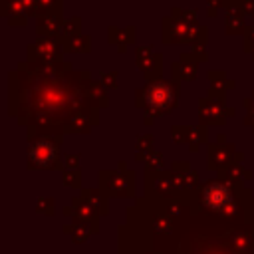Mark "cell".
<instances>
[{"mask_svg":"<svg viewBox=\"0 0 254 254\" xmlns=\"http://www.w3.org/2000/svg\"><path fill=\"white\" fill-rule=\"evenodd\" d=\"M10 113L30 135L87 133L107 105L105 89L69 62H22L10 71Z\"/></svg>","mask_w":254,"mask_h":254,"instance_id":"cell-1","label":"cell"},{"mask_svg":"<svg viewBox=\"0 0 254 254\" xmlns=\"http://www.w3.org/2000/svg\"><path fill=\"white\" fill-rule=\"evenodd\" d=\"M137 105L145 113V121L151 123L159 115L171 113L179 103V81L175 79H147V83L135 91Z\"/></svg>","mask_w":254,"mask_h":254,"instance_id":"cell-2","label":"cell"},{"mask_svg":"<svg viewBox=\"0 0 254 254\" xmlns=\"http://www.w3.org/2000/svg\"><path fill=\"white\" fill-rule=\"evenodd\" d=\"M163 42L165 44H192V46L202 44V46H206L208 30L198 24L171 16V18L163 20Z\"/></svg>","mask_w":254,"mask_h":254,"instance_id":"cell-3","label":"cell"},{"mask_svg":"<svg viewBox=\"0 0 254 254\" xmlns=\"http://www.w3.org/2000/svg\"><path fill=\"white\" fill-rule=\"evenodd\" d=\"M28 161L36 169H52L58 161V139H52L50 135H36L30 137L28 147Z\"/></svg>","mask_w":254,"mask_h":254,"instance_id":"cell-4","label":"cell"},{"mask_svg":"<svg viewBox=\"0 0 254 254\" xmlns=\"http://www.w3.org/2000/svg\"><path fill=\"white\" fill-rule=\"evenodd\" d=\"M64 44L60 38H40L28 46V62H62Z\"/></svg>","mask_w":254,"mask_h":254,"instance_id":"cell-5","label":"cell"},{"mask_svg":"<svg viewBox=\"0 0 254 254\" xmlns=\"http://www.w3.org/2000/svg\"><path fill=\"white\" fill-rule=\"evenodd\" d=\"M226 115H234V109L224 107L222 99L214 97H202L198 101V119L200 123H224Z\"/></svg>","mask_w":254,"mask_h":254,"instance_id":"cell-6","label":"cell"},{"mask_svg":"<svg viewBox=\"0 0 254 254\" xmlns=\"http://www.w3.org/2000/svg\"><path fill=\"white\" fill-rule=\"evenodd\" d=\"M222 8H224V26H226V34H242V32H246L242 2H236V0H222Z\"/></svg>","mask_w":254,"mask_h":254,"instance_id":"cell-7","label":"cell"},{"mask_svg":"<svg viewBox=\"0 0 254 254\" xmlns=\"http://www.w3.org/2000/svg\"><path fill=\"white\" fill-rule=\"evenodd\" d=\"M161 60L163 56L153 52V46L137 48V65L147 73V79H161Z\"/></svg>","mask_w":254,"mask_h":254,"instance_id":"cell-8","label":"cell"},{"mask_svg":"<svg viewBox=\"0 0 254 254\" xmlns=\"http://www.w3.org/2000/svg\"><path fill=\"white\" fill-rule=\"evenodd\" d=\"M198 60L192 54H181L179 62H173L171 71H173V79L175 81H192L196 77V67H198Z\"/></svg>","mask_w":254,"mask_h":254,"instance_id":"cell-9","label":"cell"},{"mask_svg":"<svg viewBox=\"0 0 254 254\" xmlns=\"http://www.w3.org/2000/svg\"><path fill=\"white\" fill-rule=\"evenodd\" d=\"M202 198H204V204L210 206V208H224L230 204L232 200V194L228 190L226 185H220V183H210L204 187L202 190Z\"/></svg>","mask_w":254,"mask_h":254,"instance_id":"cell-10","label":"cell"},{"mask_svg":"<svg viewBox=\"0 0 254 254\" xmlns=\"http://www.w3.org/2000/svg\"><path fill=\"white\" fill-rule=\"evenodd\" d=\"M0 8H2V16L12 26H26L28 12L24 6V0H0Z\"/></svg>","mask_w":254,"mask_h":254,"instance_id":"cell-11","label":"cell"},{"mask_svg":"<svg viewBox=\"0 0 254 254\" xmlns=\"http://www.w3.org/2000/svg\"><path fill=\"white\" fill-rule=\"evenodd\" d=\"M62 26H64L62 16H44V18H38L36 30L42 38H60Z\"/></svg>","mask_w":254,"mask_h":254,"instance_id":"cell-12","label":"cell"},{"mask_svg":"<svg viewBox=\"0 0 254 254\" xmlns=\"http://www.w3.org/2000/svg\"><path fill=\"white\" fill-rule=\"evenodd\" d=\"M109 42L113 46L119 48V52H123L129 44L135 42V28L129 26V28H109Z\"/></svg>","mask_w":254,"mask_h":254,"instance_id":"cell-13","label":"cell"},{"mask_svg":"<svg viewBox=\"0 0 254 254\" xmlns=\"http://www.w3.org/2000/svg\"><path fill=\"white\" fill-rule=\"evenodd\" d=\"M208 77H210V91H208V97H214V99H222V101H224V89L234 87V83L228 81L222 71H210Z\"/></svg>","mask_w":254,"mask_h":254,"instance_id":"cell-14","label":"cell"},{"mask_svg":"<svg viewBox=\"0 0 254 254\" xmlns=\"http://www.w3.org/2000/svg\"><path fill=\"white\" fill-rule=\"evenodd\" d=\"M64 52H89V36H75L69 40H62Z\"/></svg>","mask_w":254,"mask_h":254,"instance_id":"cell-15","label":"cell"},{"mask_svg":"<svg viewBox=\"0 0 254 254\" xmlns=\"http://www.w3.org/2000/svg\"><path fill=\"white\" fill-rule=\"evenodd\" d=\"M79 30H81V20H79V18H71V20L64 22V26H62V34H60V40H69V38L81 36V34H79Z\"/></svg>","mask_w":254,"mask_h":254,"instance_id":"cell-16","label":"cell"},{"mask_svg":"<svg viewBox=\"0 0 254 254\" xmlns=\"http://www.w3.org/2000/svg\"><path fill=\"white\" fill-rule=\"evenodd\" d=\"M244 50L252 52V58H254V24L248 26L244 32Z\"/></svg>","mask_w":254,"mask_h":254,"instance_id":"cell-17","label":"cell"},{"mask_svg":"<svg viewBox=\"0 0 254 254\" xmlns=\"http://www.w3.org/2000/svg\"><path fill=\"white\" fill-rule=\"evenodd\" d=\"M244 107L248 109V113H246V123L248 125H252V129H254V93H252V97L250 99H244Z\"/></svg>","mask_w":254,"mask_h":254,"instance_id":"cell-18","label":"cell"},{"mask_svg":"<svg viewBox=\"0 0 254 254\" xmlns=\"http://www.w3.org/2000/svg\"><path fill=\"white\" fill-rule=\"evenodd\" d=\"M101 77H103V83H105V85H111V87H115V85H117V83H115L117 71H111V73H101Z\"/></svg>","mask_w":254,"mask_h":254,"instance_id":"cell-19","label":"cell"},{"mask_svg":"<svg viewBox=\"0 0 254 254\" xmlns=\"http://www.w3.org/2000/svg\"><path fill=\"white\" fill-rule=\"evenodd\" d=\"M208 2H210V0H208Z\"/></svg>","mask_w":254,"mask_h":254,"instance_id":"cell-20","label":"cell"}]
</instances>
